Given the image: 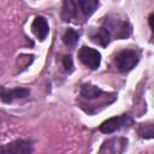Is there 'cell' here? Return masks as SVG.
<instances>
[{
	"label": "cell",
	"mask_w": 154,
	"mask_h": 154,
	"mask_svg": "<svg viewBox=\"0 0 154 154\" xmlns=\"http://www.w3.org/2000/svg\"><path fill=\"white\" fill-rule=\"evenodd\" d=\"M60 17L63 22H76L81 19L79 8L77 5V0H64L61 5Z\"/></svg>",
	"instance_id": "obj_7"
},
{
	"label": "cell",
	"mask_w": 154,
	"mask_h": 154,
	"mask_svg": "<svg viewBox=\"0 0 154 154\" xmlns=\"http://www.w3.org/2000/svg\"><path fill=\"white\" fill-rule=\"evenodd\" d=\"M131 125H134V118L130 114H120V116H116V117H111L106 120H103L100 126L99 130L102 134H113L116 131H119L122 129H128Z\"/></svg>",
	"instance_id": "obj_3"
},
{
	"label": "cell",
	"mask_w": 154,
	"mask_h": 154,
	"mask_svg": "<svg viewBox=\"0 0 154 154\" xmlns=\"http://www.w3.org/2000/svg\"><path fill=\"white\" fill-rule=\"evenodd\" d=\"M137 135L141 138L144 140H152L154 137V131H153V123L147 122V123H141L137 126Z\"/></svg>",
	"instance_id": "obj_13"
},
{
	"label": "cell",
	"mask_w": 154,
	"mask_h": 154,
	"mask_svg": "<svg viewBox=\"0 0 154 154\" xmlns=\"http://www.w3.org/2000/svg\"><path fill=\"white\" fill-rule=\"evenodd\" d=\"M100 25L107 29L112 40H126L132 32L131 24L126 19L119 18L114 14H108L103 17Z\"/></svg>",
	"instance_id": "obj_1"
},
{
	"label": "cell",
	"mask_w": 154,
	"mask_h": 154,
	"mask_svg": "<svg viewBox=\"0 0 154 154\" xmlns=\"http://www.w3.org/2000/svg\"><path fill=\"white\" fill-rule=\"evenodd\" d=\"M79 37H81L79 31H77V30L73 29V28H67V29L64 31L63 36H61L64 45H65L66 47H69L70 49H73V48L76 47V45H77L78 41H79Z\"/></svg>",
	"instance_id": "obj_12"
},
{
	"label": "cell",
	"mask_w": 154,
	"mask_h": 154,
	"mask_svg": "<svg viewBox=\"0 0 154 154\" xmlns=\"http://www.w3.org/2000/svg\"><path fill=\"white\" fill-rule=\"evenodd\" d=\"M138 61L140 55L135 49H123L114 58L116 67L120 73H128L132 71L137 66Z\"/></svg>",
	"instance_id": "obj_2"
},
{
	"label": "cell",
	"mask_w": 154,
	"mask_h": 154,
	"mask_svg": "<svg viewBox=\"0 0 154 154\" xmlns=\"http://www.w3.org/2000/svg\"><path fill=\"white\" fill-rule=\"evenodd\" d=\"M31 31L36 36L38 41H45L49 34V24L48 20L43 16H37L31 23Z\"/></svg>",
	"instance_id": "obj_8"
},
{
	"label": "cell",
	"mask_w": 154,
	"mask_h": 154,
	"mask_svg": "<svg viewBox=\"0 0 154 154\" xmlns=\"http://www.w3.org/2000/svg\"><path fill=\"white\" fill-rule=\"evenodd\" d=\"M61 64H63L64 70H65L67 73H71V72L73 71V60H72V58H71L70 54L63 57V59H61Z\"/></svg>",
	"instance_id": "obj_14"
},
{
	"label": "cell",
	"mask_w": 154,
	"mask_h": 154,
	"mask_svg": "<svg viewBox=\"0 0 154 154\" xmlns=\"http://www.w3.org/2000/svg\"><path fill=\"white\" fill-rule=\"evenodd\" d=\"M79 60L90 70H97L101 64V54L97 49L89 46H82L78 51Z\"/></svg>",
	"instance_id": "obj_5"
},
{
	"label": "cell",
	"mask_w": 154,
	"mask_h": 154,
	"mask_svg": "<svg viewBox=\"0 0 154 154\" xmlns=\"http://www.w3.org/2000/svg\"><path fill=\"white\" fill-rule=\"evenodd\" d=\"M30 95V89L24 87H17V88H6L4 85H0V100L4 103H12L16 100H23L26 99Z\"/></svg>",
	"instance_id": "obj_6"
},
{
	"label": "cell",
	"mask_w": 154,
	"mask_h": 154,
	"mask_svg": "<svg viewBox=\"0 0 154 154\" xmlns=\"http://www.w3.org/2000/svg\"><path fill=\"white\" fill-rule=\"evenodd\" d=\"M106 93L99 88L95 84L91 83H82L81 84V90H79V95L82 99L87 100V101H91V100H96L99 97H101L102 95H105Z\"/></svg>",
	"instance_id": "obj_10"
},
{
	"label": "cell",
	"mask_w": 154,
	"mask_h": 154,
	"mask_svg": "<svg viewBox=\"0 0 154 154\" xmlns=\"http://www.w3.org/2000/svg\"><path fill=\"white\" fill-rule=\"evenodd\" d=\"M88 36H89L91 42H94V43H96V45H99L101 47H107L111 43V41H112V37H111L109 32L102 25H100L96 29L93 28L88 32Z\"/></svg>",
	"instance_id": "obj_9"
},
{
	"label": "cell",
	"mask_w": 154,
	"mask_h": 154,
	"mask_svg": "<svg viewBox=\"0 0 154 154\" xmlns=\"http://www.w3.org/2000/svg\"><path fill=\"white\" fill-rule=\"evenodd\" d=\"M34 142L31 140L20 138L0 146V154H32Z\"/></svg>",
	"instance_id": "obj_4"
},
{
	"label": "cell",
	"mask_w": 154,
	"mask_h": 154,
	"mask_svg": "<svg viewBox=\"0 0 154 154\" xmlns=\"http://www.w3.org/2000/svg\"><path fill=\"white\" fill-rule=\"evenodd\" d=\"M77 5L79 8V13L83 20L89 18L100 6L97 0H77Z\"/></svg>",
	"instance_id": "obj_11"
}]
</instances>
